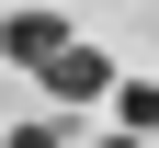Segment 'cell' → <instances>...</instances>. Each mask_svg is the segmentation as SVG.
Segmentation results:
<instances>
[{"label": "cell", "instance_id": "obj_1", "mask_svg": "<svg viewBox=\"0 0 159 148\" xmlns=\"http://www.w3.org/2000/svg\"><path fill=\"white\" fill-rule=\"evenodd\" d=\"M34 80H46L57 103H102V91H114V69H102V46H80V34H68V46H57V57H46Z\"/></svg>", "mask_w": 159, "mask_h": 148}, {"label": "cell", "instance_id": "obj_5", "mask_svg": "<svg viewBox=\"0 0 159 148\" xmlns=\"http://www.w3.org/2000/svg\"><path fill=\"white\" fill-rule=\"evenodd\" d=\"M102 148H136V137H102Z\"/></svg>", "mask_w": 159, "mask_h": 148}, {"label": "cell", "instance_id": "obj_4", "mask_svg": "<svg viewBox=\"0 0 159 148\" xmlns=\"http://www.w3.org/2000/svg\"><path fill=\"white\" fill-rule=\"evenodd\" d=\"M0 148H68V125H57V114H23V125H11Z\"/></svg>", "mask_w": 159, "mask_h": 148}, {"label": "cell", "instance_id": "obj_6", "mask_svg": "<svg viewBox=\"0 0 159 148\" xmlns=\"http://www.w3.org/2000/svg\"><path fill=\"white\" fill-rule=\"evenodd\" d=\"M46 12H57V0H46Z\"/></svg>", "mask_w": 159, "mask_h": 148}, {"label": "cell", "instance_id": "obj_2", "mask_svg": "<svg viewBox=\"0 0 159 148\" xmlns=\"http://www.w3.org/2000/svg\"><path fill=\"white\" fill-rule=\"evenodd\" d=\"M57 46H68V23H57L46 0H34V12H11V23H0V57H11V69H46Z\"/></svg>", "mask_w": 159, "mask_h": 148}, {"label": "cell", "instance_id": "obj_3", "mask_svg": "<svg viewBox=\"0 0 159 148\" xmlns=\"http://www.w3.org/2000/svg\"><path fill=\"white\" fill-rule=\"evenodd\" d=\"M114 114H125L136 137H159V80H125V91H114Z\"/></svg>", "mask_w": 159, "mask_h": 148}]
</instances>
